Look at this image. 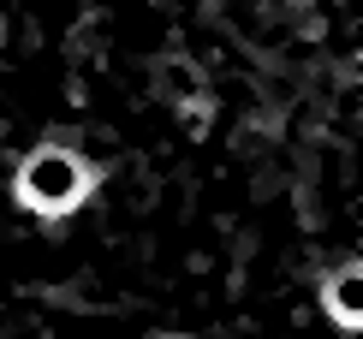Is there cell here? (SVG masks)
I'll return each mask as SVG.
<instances>
[{
	"label": "cell",
	"mask_w": 363,
	"mask_h": 339,
	"mask_svg": "<svg viewBox=\"0 0 363 339\" xmlns=\"http://www.w3.org/2000/svg\"><path fill=\"white\" fill-rule=\"evenodd\" d=\"M84 191H89V167L72 161V155H60V149L30 155L24 173H18V196H24L30 209H42V214H66V209H78Z\"/></svg>",
	"instance_id": "6da1fadb"
}]
</instances>
